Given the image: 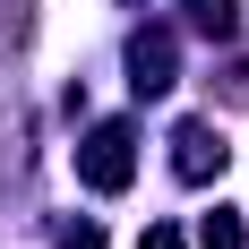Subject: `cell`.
<instances>
[{
  "mask_svg": "<svg viewBox=\"0 0 249 249\" xmlns=\"http://www.w3.org/2000/svg\"><path fill=\"white\" fill-rule=\"evenodd\" d=\"M60 249H103V232H95V224H69V232H60Z\"/></svg>",
  "mask_w": 249,
  "mask_h": 249,
  "instance_id": "7",
  "label": "cell"
},
{
  "mask_svg": "<svg viewBox=\"0 0 249 249\" xmlns=\"http://www.w3.org/2000/svg\"><path fill=\"white\" fill-rule=\"evenodd\" d=\"M189 26L198 35H232L241 26V0H189Z\"/></svg>",
  "mask_w": 249,
  "mask_h": 249,
  "instance_id": "4",
  "label": "cell"
},
{
  "mask_svg": "<svg viewBox=\"0 0 249 249\" xmlns=\"http://www.w3.org/2000/svg\"><path fill=\"white\" fill-rule=\"evenodd\" d=\"M138 249H189V241H180L172 224H146V232H138Z\"/></svg>",
  "mask_w": 249,
  "mask_h": 249,
  "instance_id": "6",
  "label": "cell"
},
{
  "mask_svg": "<svg viewBox=\"0 0 249 249\" xmlns=\"http://www.w3.org/2000/svg\"><path fill=\"white\" fill-rule=\"evenodd\" d=\"M224 163H232V146H224V129H215V121H180V129H172V172L189 180V189L215 180Z\"/></svg>",
  "mask_w": 249,
  "mask_h": 249,
  "instance_id": "2",
  "label": "cell"
},
{
  "mask_svg": "<svg viewBox=\"0 0 249 249\" xmlns=\"http://www.w3.org/2000/svg\"><path fill=\"white\" fill-rule=\"evenodd\" d=\"M129 86H138V95H163V86H172V26L129 35Z\"/></svg>",
  "mask_w": 249,
  "mask_h": 249,
  "instance_id": "3",
  "label": "cell"
},
{
  "mask_svg": "<svg viewBox=\"0 0 249 249\" xmlns=\"http://www.w3.org/2000/svg\"><path fill=\"white\" fill-rule=\"evenodd\" d=\"M77 180L103 189V198L129 189V180H138V129H129V121H95V129H86V146H77Z\"/></svg>",
  "mask_w": 249,
  "mask_h": 249,
  "instance_id": "1",
  "label": "cell"
},
{
  "mask_svg": "<svg viewBox=\"0 0 249 249\" xmlns=\"http://www.w3.org/2000/svg\"><path fill=\"white\" fill-rule=\"evenodd\" d=\"M198 249H249V232H241V215H224V206H215V215L198 224Z\"/></svg>",
  "mask_w": 249,
  "mask_h": 249,
  "instance_id": "5",
  "label": "cell"
}]
</instances>
